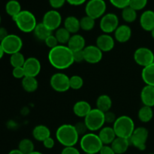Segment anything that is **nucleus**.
Instances as JSON below:
<instances>
[{
    "mask_svg": "<svg viewBox=\"0 0 154 154\" xmlns=\"http://www.w3.org/2000/svg\"><path fill=\"white\" fill-rule=\"evenodd\" d=\"M1 22H2V17H1V15H0V25H1Z\"/></svg>",
    "mask_w": 154,
    "mask_h": 154,
    "instance_id": "55",
    "label": "nucleus"
},
{
    "mask_svg": "<svg viewBox=\"0 0 154 154\" xmlns=\"http://www.w3.org/2000/svg\"><path fill=\"white\" fill-rule=\"evenodd\" d=\"M54 35L56 36L60 45H67L72 34L65 27H60L55 31Z\"/></svg>",
    "mask_w": 154,
    "mask_h": 154,
    "instance_id": "32",
    "label": "nucleus"
},
{
    "mask_svg": "<svg viewBox=\"0 0 154 154\" xmlns=\"http://www.w3.org/2000/svg\"><path fill=\"white\" fill-rule=\"evenodd\" d=\"M87 0H66V2L74 6H79L85 3Z\"/></svg>",
    "mask_w": 154,
    "mask_h": 154,
    "instance_id": "49",
    "label": "nucleus"
},
{
    "mask_svg": "<svg viewBox=\"0 0 154 154\" xmlns=\"http://www.w3.org/2000/svg\"><path fill=\"white\" fill-rule=\"evenodd\" d=\"M141 100L143 105L149 107L154 106V87L145 85L141 92Z\"/></svg>",
    "mask_w": 154,
    "mask_h": 154,
    "instance_id": "22",
    "label": "nucleus"
},
{
    "mask_svg": "<svg viewBox=\"0 0 154 154\" xmlns=\"http://www.w3.org/2000/svg\"><path fill=\"white\" fill-rule=\"evenodd\" d=\"M48 61L57 70L67 69L75 63L73 52L67 45H59L50 50L48 53Z\"/></svg>",
    "mask_w": 154,
    "mask_h": 154,
    "instance_id": "1",
    "label": "nucleus"
},
{
    "mask_svg": "<svg viewBox=\"0 0 154 154\" xmlns=\"http://www.w3.org/2000/svg\"><path fill=\"white\" fill-rule=\"evenodd\" d=\"M148 154H154L153 153H148Z\"/></svg>",
    "mask_w": 154,
    "mask_h": 154,
    "instance_id": "56",
    "label": "nucleus"
},
{
    "mask_svg": "<svg viewBox=\"0 0 154 154\" xmlns=\"http://www.w3.org/2000/svg\"><path fill=\"white\" fill-rule=\"evenodd\" d=\"M67 46L72 52L83 51L86 47L85 38H84V36L78 34V33L72 35L67 44Z\"/></svg>",
    "mask_w": 154,
    "mask_h": 154,
    "instance_id": "20",
    "label": "nucleus"
},
{
    "mask_svg": "<svg viewBox=\"0 0 154 154\" xmlns=\"http://www.w3.org/2000/svg\"><path fill=\"white\" fill-rule=\"evenodd\" d=\"M85 154H93V153H85Z\"/></svg>",
    "mask_w": 154,
    "mask_h": 154,
    "instance_id": "57",
    "label": "nucleus"
},
{
    "mask_svg": "<svg viewBox=\"0 0 154 154\" xmlns=\"http://www.w3.org/2000/svg\"><path fill=\"white\" fill-rule=\"evenodd\" d=\"M99 154H116L111 145H103L99 151Z\"/></svg>",
    "mask_w": 154,
    "mask_h": 154,
    "instance_id": "48",
    "label": "nucleus"
},
{
    "mask_svg": "<svg viewBox=\"0 0 154 154\" xmlns=\"http://www.w3.org/2000/svg\"><path fill=\"white\" fill-rule=\"evenodd\" d=\"M140 25L147 32H151L154 29V11L152 10L144 11L140 17Z\"/></svg>",
    "mask_w": 154,
    "mask_h": 154,
    "instance_id": "18",
    "label": "nucleus"
},
{
    "mask_svg": "<svg viewBox=\"0 0 154 154\" xmlns=\"http://www.w3.org/2000/svg\"><path fill=\"white\" fill-rule=\"evenodd\" d=\"M26 60L23 54L20 52L16 53L12 55H11L10 57V63L13 68L17 67H23L25 63Z\"/></svg>",
    "mask_w": 154,
    "mask_h": 154,
    "instance_id": "36",
    "label": "nucleus"
},
{
    "mask_svg": "<svg viewBox=\"0 0 154 154\" xmlns=\"http://www.w3.org/2000/svg\"><path fill=\"white\" fill-rule=\"evenodd\" d=\"M95 24H96V20L90 17L87 16V15L83 17L81 19H80L81 29L84 30V31H91V30L93 29V28H94Z\"/></svg>",
    "mask_w": 154,
    "mask_h": 154,
    "instance_id": "35",
    "label": "nucleus"
},
{
    "mask_svg": "<svg viewBox=\"0 0 154 154\" xmlns=\"http://www.w3.org/2000/svg\"><path fill=\"white\" fill-rule=\"evenodd\" d=\"M111 107H112V100L108 95L102 94L97 98V100H96L97 109L100 110L102 112L106 113L111 111Z\"/></svg>",
    "mask_w": 154,
    "mask_h": 154,
    "instance_id": "26",
    "label": "nucleus"
},
{
    "mask_svg": "<svg viewBox=\"0 0 154 154\" xmlns=\"http://www.w3.org/2000/svg\"><path fill=\"white\" fill-rule=\"evenodd\" d=\"M50 84L54 91L65 93L70 89V77L63 72H57L51 76Z\"/></svg>",
    "mask_w": 154,
    "mask_h": 154,
    "instance_id": "9",
    "label": "nucleus"
},
{
    "mask_svg": "<svg viewBox=\"0 0 154 154\" xmlns=\"http://www.w3.org/2000/svg\"><path fill=\"white\" fill-rule=\"evenodd\" d=\"M147 4V0H130L129 6L136 11H141L146 7Z\"/></svg>",
    "mask_w": 154,
    "mask_h": 154,
    "instance_id": "38",
    "label": "nucleus"
},
{
    "mask_svg": "<svg viewBox=\"0 0 154 154\" xmlns=\"http://www.w3.org/2000/svg\"><path fill=\"white\" fill-rule=\"evenodd\" d=\"M103 145L98 134L92 132L83 135L80 140V147L85 153H99Z\"/></svg>",
    "mask_w": 154,
    "mask_h": 154,
    "instance_id": "5",
    "label": "nucleus"
},
{
    "mask_svg": "<svg viewBox=\"0 0 154 154\" xmlns=\"http://www.w3.org/2000/svg\"><path fill=\"white\" fill-rule=\"evenodd\" d=\"M151 32V36H152V38H153L154 39V29L153 30H152L151 32Z\"/></svg>",
    "mask_w": 154,
    "mask_h": 154,
    "instance_id": "54",
    "label": "nucleus"
},
{
    "mask_svg": "<svg viewBox=\"0 0 154 154\" xmlns=\"http://www.w3.org/2000/svg\"><path fill=\"white\" fill-rule=\"evenodd\" d=\"M109 2L114 7L123 10L125 8L129 6L130 0H109Z\"/></svg>",
    "mask_w": 154,
    "mask_h": 154,
    "instance_id": "39",
    "label": "nucleus"
},
{
    "mask_svg": "<svg viewBox=\"0 0 154 154\" xmlns=\"http://www.w3.org/2000/svg\"><path fill=\"white\" fill-rule=\"evenodd\" d=\"M149 132L145 127L135 128L132 136L129 138L130 144L139 150H144L146 149V144L148 139Z\"/></svg>",
    "mask_w": 154,
    "mask_h": 154,
    "instance_id": "10",
    "label": "nucleus"
},
{
    "mask_svg": "<svg viewBox=\"0 0 154 154\" xmlns=\"http://www.w3.org/2000/svg\"><path fill=\"white\" fill-rule=\"evenodd\" d=\"M114 38L119 43H126L130 40L132 37V29L126 24L120 25L114 32Z\"/></svg>",
    "mask_w": 154,
    "mask_h": 154,
    "instance_id": "17",
    "label": "nucleus"
},
{
    "mask_svg": "<svg viewBox=\"0 0 154 154\" xmlns=\"http://www.w3.org/2000/svg\"><path fill=\"white\" fill-rule=\"evenodd\" d=\"M35 36L36 38L39 41H43L45 42V39L48 37H49L51 35L53 34V32L50 30L48 27L45 26L43 23H38L35 28L34 31H33Z\"/></svg>",
    "mask_w": 154,
    "mask_h": 154,
    "instance_id": "29",
    "label": "nucleus"
},
{
    "mask_svg": "<svg viewBox=\"0 0 154 154\" xmlns=\"http://www.w3.org/2000/svg\"><path fill=\"white\" fill-rule=\"evenodd\" d=\"M23 69L25 71L26 76L36 77L39 75L42 69V65L40 61L35 57H29L26 60L23 65Z\"/></svg>",
    "mask_w": 154,
    "mask_h": 154,
    "instance_id": "15",
    "label": "nucleus"
},
{
    "mask_svg": "<svg viewBox=\"0 0 154 154\" xmlns=\"http://www.w3.org/2000/svg\"><path fill=\"white\" fill-rule=\"evenodd\" d=\"M64 27L72 35L77 34L81 29L80 20L75 16H69L64 20Z\"/></svg>",
    "mask_w": 154,
    "mask_h": 154,
    "instance_id": "25",
    "label": "nucleus"
},
{
    "mask_svg": "<svg viewBox=\"0 0 154 154\" xmlns=\"http://www.w3.org/2000/svg\"><path fill=\"white\" fill-rule=\"evenodd\" d=\"M92 109L93 108L90 104L84 100L78 101L73 106V112L75 115L81 118H85Z\"/></svg>",
    "mask_w": 154,
    "mask_h": 154,
    "instance_id": "21",
    "label": "nucleus"
},
{
    "mask_svg": "<svg viewBox=\"0 0 154 154\" xmlns=\"http://www.w3.org/2000/svg\"><path fill=\"white\" fill-rule=\"evenodd\" d=\"M62 16L57 10H50L44 14L42 23L52 32L56 31L60 27L62 23Z\"/></svg>",
    "mask_w": 154,
    "mask_h": 154,
    "instance_id": "13",
    "label": "nucleus"
},
{
    "mask_svg": "<svg viewBox=\"0 0 154 154\" xmlns=\"http://www.w3.org/2000/svg\"><path fill=\"white\" fill-rule=\"evenodd\" d=\"M75 127L79 135H85L87 133V131H89L84 122H79V123H76L75 125Z\"/></svg>",
    "mask_w": 154,
    "mask_h": 154,
    "instance_id": "42",
    "label": "nucleus"
},
{
    "mask_svg": "<svg viewBox=\"0 0 154 154\" xmlns=\"http://www.w3.org/2000/svg\"><path fill=\"white\" fill-rule=\"evenodd\" d=\"M84 61L90 64L99 63L103 57V52L96 45H88L84 49Z\"/></svg>",
    "mask_w": 154,
    "mask_h": 154,
    "instance_id": "14",
    "label": "nucleus"
},
{
    "mask_svg": "<svg viewBox=\"0 0 154 154\" xmlns=\"http://www.w3.org/2000/svg\"><path fill=\"white\" fill-rule=\"evenodd\" d=\"M73 59L75 63H81V62L84 61V50L73 52Z\"/></svg>",
    "mask_w": 154,
    "mask_h": 154,
    "instance_id": "45",
    "label": "nucleus"
},
{
    "mask_svg": "<svg viewBox=\"0 0 154 154\" xmlns=\"http://www.w3.org/2000/svg\"><path fill=\"white\" fill-rule=\"evenodd\" d=\"M117 117H116L115 114L112 111H109L108 112L105 113V123H113L114 124V122L116 121Z\"/></svg>",
    "mask_w": 154,
    "mask_h": 154,
    "instance_id": "44",
    "label": "nucleus"
},
{
    "mask_svg": "<svg viewBox=\"0 0 154 154\" xmlns=\"http://www.w3.org/2000/svg\"><path fill=\"white\" fill-rule=\"evenodd\" d=\"M8 32L7 29L4 27L0 26V43L8 35Z\"/></svg>",
    "mask_w": 154,
    "mask_h": 154,
    "instance_id": "50",
    "label": "nucleus"
},
{
    "mask_svg": "<svg viewBox=\"0 0 154 154\" xmlns=\"http://www.w3.org/2000/svg\"><path fill=\"white\" fill-rule=\"evenodd\" d=\"M42 143H43L44 147L46 149H52L54 148V145H55V141L51 136L45 139Z\"/></svg>",
    "mask_w": 154,
    "mask_h": 154,
    "instance_id": "47",
    "label": "nucleus"
},
{
    "mask_svg": "<svg viewBox=\"0 0 154 154\" xmlns=\"http://www.w3.org/2000/svg\"><path fill=\"white\" fill-rule=\"evenodd\" d=\"M61 154H81V153L75 147H65L62 150Z\"/></svg>",
    "mask_w": 154,
    "mask_h": 154,
    "instance_id": "46",
    "label": "nucleus"
},
{
    "mask_svg": "<svg viewBox=\"0 0 154 154\" xmlns=\"http://www.w3.org/2000/svg\"><path fill=\"white\" fill-rule=\"evenodd\" d=\"M84 86V80L79 75H72L70 77V89L74 90H78Z\"/></svg>",
    "mask_w": 154,
    "mask_h": 154,
    "instance_id": "37",
    "label": "nucleus"
},
{
    "mask_svg": "<svg viewBox=\"0 0 154 154\" xmlns=\"http://www.w3.org/2000/svg\"><path fill=\"white\" fill-rule=\"evenodd\" d=\"M12 75L14 76V78H17V79L22 80L23 78L26 76L25 71H24L23 67L13 68V70H12Z\"/></svg>",
    "mask_w": 154,
    "mask_h": 154,
    "instance_id": "41",
    "label": "nucleus"
},
{
    "mask_svg": "<svg viewBox=\"0 0 154 154\" xmlns=\"http://www.w3.org/2000/svg\"><path fill=\"white\" fill-rule=\"evenodd\" d=\"M96 45L103 53L109 52L114 49L115 45V39L112 35H111V34L103 33L97 37Z\"/></svg>",
    "mask_w": 154,
    "mask_h": 154,
    "instance_id": "16",
    "label": "nucleus"
},
{
    "mask_svg": "<svg viewBox=\"0 0 154 154\" xmlns=\"http://www.w3.org/2000/svg\"><path fill=\"white\" fill-rule=\"evenodd\" d=\"M138 117L142 123H149L153 117V111L151 107L143 105L138 111Z\"/></svg>",
    "mask_w": 154,
    "mask_h": 154,
    "instance_id": "30",
    "label": "nucleus"
},
{
    "mask_svg": "<svg viewBox=\"0 0 154 154\" xmlns=\"http://www.w3.org/2000/svg\"><path fill=\"white\" fill-rule=\"evenodd\" d=\"M66 2V0H49V4L53 9L57 10L63 7Z\"/></svg>",
    "mask_w": 154,
    "mask_h": 154,
    "instance_id": "43",
    "label": "nucleus"
},
{
    "mask_svg": "<svg viewBox=\"0 0 154 154\" xmlns=\"http://www.w3.org/2000/svg\"><path fill=\"white\" fill-rule=\"evenodd\" d=\"M17 28L21 32L25 33L33 32L37 26V20L35 16L31 11L27 10H22L13 18Z\"/></svg>",
    "mask_w": 154,
    "mask_h": 154,
    "instance_id": "3",
    "label": "nucleus"
},
{
    "mask_svg": "<svg viewBox=\"0 0 154 154\" xmlns=\"http://www.w3.org/2000/svg\"><path fill=\"white\" fill-rule=\"evenodd\" d=\"M32 136L36 141L43 142L45 139L51 137V130L45 125H38L33 129Z\"/></svg>",
    "mask_w": 154,
    "mask_h": 154,
    "instance_id": "24",
    "label": "nucleus"
},
{
    "mask_svg": "<svg viewBox=\"0 0 154 154\" xmlns=\"http://www.w3.org/2000/svg\"><path fill=\"white\" fill-rule=\"evenodd\" d=\"M130 144V141L128 138L117 137L111 143V146L116 154H123L127 151Z\"/></svg>",
    "mask_w": 154,
    "mask_h": 154,
    "instance_id": "23",
    "label": "nucleus"
},
{
    "mask_svg": "<svg viewBox=\"0 0 154 154\" xmlns=\"http://www.w3.org/2000/svg\"><path fill=\"white\" fill-rule=\"evenodd\" d=\"M122 18L123 20L126 23H133L136 20L137 17H138V14H137V11L134 10L133 8L128 6V7L125 8L122 10Z\"/></svg>",
    "mask_w": 154,
    "mask_h": 154,
    "instance_id": "33",
    "label": "nucleus"
},
{
    "mask_svg": "<svg viewBox=\"0 0 154 154\" xmlns=\"http://www.w3.org/2000/svg\"><path fill=\"white\" fill-rule=\"evenodd\" d=\"M44 42H45V45H46L48 48H50V50L52 49V48H55V47L58 46V45H60L58 42V41H57V38H56V36L54 35V34L51 35L49 37L47 38Z\"/></svg>",
    "mask_w": 154,
    "mask_h": 154,
    "instance_id": "40",
    "label": "nucleus"
},
{
    "mask_svg": "<svg viewBox=\"0 0 154 154\" xmlns=\"http://www.w3.org/2000/svg\"><path fill=\"white\" fill-rule=\"evenodd\" d=\"M18 149L23 154H29L35 151L34 143L29 138H23L20 141Z\"/></svg>",
    "mask_w": 154,
    "mask_h": 154,
    "instance_id": "34",
    "label": "nucleus"
},
{
    "mask_svg": "<svg viewBox=\"0 0 154 154\" xmlns=\"http://www.w3.org/2000/svg\"><path fill=\"white\" fill-rule=\"evenodd\" d=\"M4 54H5V52H4V51H3V48H2V47L1 44H0V60L2 58L3 56H4Z\"/></svg>",
    "mask_w": 154,
    "mask_h": 154,
    "instance_id": "52",
    "label": "nucleus"
},
{
    "mask_svg": "<svg viewBox=\"0 0 154 154\" xmlns=\"http://www.w3.org/2000/svg\"><path fill=\"white\" fill-rule=\"evenodd\" d=\"M22 87L27 93H33L37 90L38 82L35 77L25 76L22 79Z\"/></svg>",
    "mask_w": 154,
    "mask_h": 154,
    "instance_id": "28",
    "label": "nucleus"
},
{
    "mask_svg": "<svg viewBox=\"0 0 154 154\" xmlns=\"http://www.w3.org/2000/svg\"><path fill=\"white\" fill-rule=\"evenodd\" d=\"M80 135L75 125L63 124L57 129L56 138L58 142L65 147H75L79 141Z\"/></svg>",
    "mask_w": 154,
    "mask_h": 154,
    "instance_id": "2",
    "label": "nucleus"
},
{
    "mask_svg": "<svg viewBox=\"0 0 154 154\" xmlns=\"http://www.w3.org/2000/svg\"><path fill=\"white\" fill-rule=\"evenodd\" d=\"M98 135L104 145H111V143L117 138L113 126H103L99 131Z\"/></svg>",
    "mask_w": 154,
    "mask_h": 154,
    "instance_id": "19",
    "label": "nucleus"
},
{
    "mask_svg": "<svg viewBox=\"0 0 154 154\" xmlns=\"http://www.w3.org/2000/svg\"><path fill=\"white\" fill-rule=\"evenodd\" d=\"M119 26V18L115 14L107 13L101 17L99 27L104 33H114Z\"/></svg>",
    "mask_w": 154,
    "mask_h": 154,
    "instance_id": "11",
    "label": "nucleus"
},
{
    "mask_svg": "<svg viewBox=\"0 0 154 154\" xmlns=\"http://www.w3.org/2000/svg\"><path fill=\"white\" fill-rule=\"evenodd\" d=\"M133 57L135 63L143 68L154 63L153 52L150 48L145 47H141L135 50Z\"/></svg>",
    "mask_w": 154,
    "mask_h": 154,
    "instance_id": "12",
    "label": "nucleus"
},
{
    "mask_svg": "<svg viewBox=\"0 0 154 154\" xmlns=\"http://www.w3.org/2000/svg\"><path fill=\"white\" fill-rule=\"evenodd\" d=\"M84 122L90 132H94L96 131H99L105 123V113L96 108H93L84 118Z\"/></svg>",
    "mask_w": 154,
    "mask_h": 154,
    "instance_id": "6",
    "label": "nucleus"
},
{
    "mask_svg": "<svg viewBox=\"0 0 154 154\" xmlns=\"http://www.w3.org/2000/svg\"><path fill=\"white\" fill-rule=\"evenodd\" d=\"M106 9L105 0H89L85 6L86 15L94 20L99 19L106 14Z\"/></svg>",
    "mask_w": 154,
    "mask_h": 154,
    "instance_id": "7",
    "label": "nucleus"
},
{
    "mask_svg": "<svg viewBox=\"0 0 154 154\" xmlns=\"http://www.w3.org/2000/svg\"><path fill=\"white\" fill-rule=\"evenodd\" d=\"M29 154H43V153H41V152H39V151H36V150H35V151L32 152V153Z\"/></svg>",
    "mask_w": 154,
    "mask_h": 154,
    "instance_id": "53",
    "label": "nucleus"
},
{
    "mask_svg": "<svg viewBox=\"0 0 154 154\" xmlns=\"http://www.w3.org/2000/svg\"><path fill=\"white\" fill-rule=\"evenodd\" d=\"M22 11L20 2L17 0H10L5 5V11L13 19Z\"/></svg>",
    "mask_w": 154,
    "mask_h": 154,
    "instance_id": "31",
    "label": "nucleus"
},
{
    "mask_svg": "<svg viewBox=\"0 0 154 154\" xmlns=\"http://www.w3.org/2000/svg\"><path fill=\"white\" fill-rule=\"evenodd\" d=\"M0 44L5 54L9 55L20 52V50L23 48L22 39L20 36L15 34H9Z\"/></svg>",
    "mask_w": 154,
    "mask_h": 154,
    "instance_id": "8",
    "label": "nucleus"
},
{
    "mask_svg": "<svg viewBox=\"0 0 154 154\" xmlns=\"http://www.w3.org/2000/svg\"><path fill=\"white\" fill-rule=\"evenodd\" d=\"M8 154H23L19 149H14V150H11L10 152H9Z\"/></svg>",
    "mask_w": 154,
    "mask_h": 154,
    "instance_id": "51",
    "label": "nucleus"
},
{
    "mask_svg": "<svg viewBox=\"0 0 154 154\" xmlns=\"http://www.w3.org/2000/svg\"><path fill=\"white\" fill-rule=\"evenodd\" d=\"M141 78L146 85L154 87V63L143 68L141 72Z\"/></svg>",
    "mask_w": 154,
    "mask_h": 154,
    "instance_id": "27",
    "label": "nucleus"
},
{
    "mask_svg": "<svg viewBox=\"0 0 154 154\" xmlns=\"http://www.w3.org/2000/svg\"><path fill=\"white\" fill-rule=\"evenodd\" d=\"M113 128L117 137L129 139L135 130V123L130 117L126 115L117 117L113 124Z\"/></svg>",
    "mask_w": 154,
    "mask_h": 154,
    "instance_id": "4",
    "label": "nucleus"
}]
</instances>
